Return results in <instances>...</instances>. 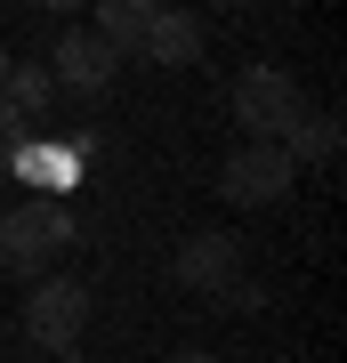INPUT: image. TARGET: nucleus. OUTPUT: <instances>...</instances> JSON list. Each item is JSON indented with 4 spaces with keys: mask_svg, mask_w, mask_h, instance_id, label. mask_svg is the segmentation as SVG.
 Masks as SVG:
<instances>
[{
    "mask_svg": "<svg viewBox=\"0 0 347 363\" xmlns=\"http://www.w3.org/2000/svg\"><path fill=\"white\" fill-rule=\"evenodd\" d=\"M57 250H73V202L65 194H33L0 210V267L16 283H40L57 267Z\"/></svg>",
    "mask_w": 347,
    "mask_h": 363,
    "instance_id": "1",
    "label": "nucleus"
},
{
    "mask_svg": "<svg viewBox=\"0 0 347 363\" xmlns=\"http://www.w3.org/2000/svg\"><path fill=\"white\" fill-rule=\"evenodd\" d=\"M16 331H25L33 355L81 347V331H89V283H81V274H40L25 291V307H16Z\"/></svg>",
    "mask_w": 347,
    "mask_h": 363,
    "instance_id": "2",
    "label": "nucleus"
},
{
    "mask_svg": "<svg viewBox=\"0 0 347 363\" xmlns=\"http://www.w3.org/2000/svg\"><path fill=\"white\" fill-rule=\"evenodd\" d=\"M226 113H234V130H243V138H275V145H283V130L307 113V89H299L283 65H250V73H234Z\"/></svg>",
    "mask_w": 347,
    "mask_h": 363,
    "instance_id": "3",
    "label": "nucleus"
},
{
    "mask_svg": "<svg viewBox=\"0 0 347 363\" xmlns=\"http://www.w3.org/2000/svg\"><path fill=\"white\" fill-rule=\"evenodd\" d=\"M299 186V162L283 154L275 138H243L226 154V169H219V194L234 202V210H267V202H283Z\"/></svg>",
    "mask_w": 347,
    "mask_h": 363,
    "instance_id": "4",
    "label": "nucleus"
},
{
    "mask_svg": "<svg viewBox=\"0 0 347 363\" xmlns=\"http://www.w3.org/2000/svg\"><path fill=\"white\" fill-rule=\"evenodd\" d=\"M234 274H243V242H234V234H219V226H194V234H178V250H170V283H178V291H194V298H219Z\"/></svg>",
    "mask_w": 347,
    "mask_h": 363,
    "instance_id": "5",
    "label": "nucleus"
},
{
    "mask_svg": "<svg viewBox=\"0 0 347 363\" xmlns=\"http://www.w3.org/2000/svg\"><path fill=\"white\" fill-rule=\"evenodd\" d=\"M49 73H57V89H81V97H105V89H114V73H121V57L105 49V40H97L89 25H73V33H65L57 49H49Z\"/></svg>",
    "mask_w": 347,
    "mask_h": 363,
    "instance_id": "6",
    "label": "nucleus"
},
{
    "mask_svg": "<svg viewBox=\"0 0 347 363\" xmlns=\"http://www.w3.org/2000/svg\"><path fill=\"white\" fill-rule=\"evenodd\" d=\"M138 57H154L162 73H186V65H202V16H194V9H162L154 25H145Z\"/></svg>",
    "mask_w": 347,
    "mask_h": 363,
    "instance_id": "7",
    "label": "nucleus"
},
{
    "mask_svg": "<svg viewBox=\"0 0 347 363\" xmlns=\"http://www.w3.org/2000/svg\"><path fill=\"white\" fill-rule=\"evenodd\" d=\"M89 9H97V25H89V33L105 40V49H114V57H138L145 25H154L170 0H89Z\"/></svg>",
    "mask_w": 347,
    "mask_h": 363,
    "instance_id": "8",
    "label": "nucleus"
},
{
    "mask_svg": "<svg viewBox=\"0 0 347 363\" xmlns=\"http://www.w3.org/2000/svg\"><path fill=\"white\" fill-rule=\"evenodd\" d=\"M0 97L16 105V113H49V97H57V73L40 65V57H9V73H0Z\"/></svg>",
    "mask_w": 347,
    "mask_h": 363,
    "instance_id": "9",
    "label": "nucleus"
},
{
    "mask_svg": "<svg viewBox=\"0 0 347 363\" xmlns=\"http://www.w3.org/2000/svg\"><path fill=\"white\" fill-rule=\"evenodd\" d=\"M283 154H291V162H331V154H339V113L307 105V113L283 130Z\"/></svg>",
    "mask_w": 347,
    "mask_h": 363,
    "instance_id": "10",
    "label": "nucleus"
},
{
    "mask_svg": "<svg viewBox=\"0 0 347 363\" xmlns=\"http://www.w3.org/2000/svg\"><path fill=\"white\" fill-rule=\"evenodd\" d=\"M25 138H33V121L16 113L9 97H0V178H9V169H16V154H25Z\"/></svg>",
    "mask_w": 347,
    "mask_h": 363,
    "instance_id": "11",
    "label": "nucleus"
},
{
    "mask_svg": "<svg viewBox=\"0 0 347 363\" xmlns=\"http://www.w3.org/2000/svg\"><path fill=\"white\" fill-rule=\"evenodd\" d=\"M170 363H226V355H210V347H178Z\"/></svg>",
    "mask_w": 347,
    "mask_h": 363,
    "instance_id": "12",
    "label": "nucleus"
},
{
    "mask_svg": "<svg viewBox=\"0 0 347 363\" xmlns=\"http://www.w3.org/2000/svg\"><path fill=\"white\" fill-rule=\"evenodd\" d=\"M33 9H49V16H73V9H89V0H33Z\"/></svg>",
    "mask_w": 347,
    "mask_h": 363,
    "instance_id": "13",
    "label": "nucleus"
},
{
    "mask_svg": "<svg viewBox=\"0 0 347 363\" xmlns=\"http://www.w3.org/2000/svg\"><path fill=\"white\" fill-rule=\"evenodd\" d=\"M57 363H81V347H57Z\"/></svg>",
    "mask_w": 347,
    "mask_h": 363,
    "instance_id": "14",
    "label": "nucleus"
},
{
    "mask_svg": "<svg viewBox=\"0 0 347 363\" xmlns=\"http://www.w3.org/2000/svg\"><path fill=\"white\" fill-rule=\"evenodd\" d=\"M0 73H9V40H0Z\"/></svg>",
    "mask_w": 347,
    "mask_h": 363,
    "instance_id": "15",
    "label": "nucleus"
},
{
    "mask_svg": "<svg viewBox=\"0 0 347 363\" xmlns=\"http://www.w3.org/2000/svg\"><path fill=\"white\" fill-rule=\"evenodd\" d=\"M219 9H250V0H219Z\"/></svg>",
    "mask_w": 347,
    "mask_h": 363,
    "instance_id": "16",
    "label": "nucleus"
},
{
    "mask_svg": "<svg viewBox=\"0 0 347 363\" xmlns=\"http://www.w3.org/2000/svg\"><path fill=\"white\" fill-rule=\"evenodd\" d=\"M0 210H9V194H0Z\"/></svg>",
    "mask_w": 347,
    "mask_h": 363,
    "instance_id": "17",
    "label": "nucleus"
}]
</instances>
